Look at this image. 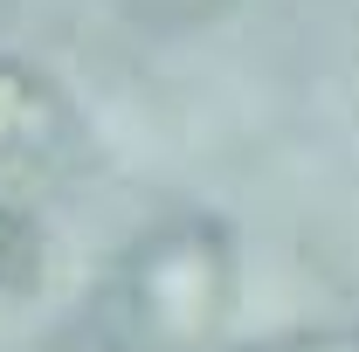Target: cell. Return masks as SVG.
<instances>
[{
  "mask_svg": "<svg viewBox=\"0 0 359 352\" xmlns=\"http://www.w3.org/2000/svg\"><path fill=\"white\" fill-rule=\"evenodd\" d=\"M138 290H145V318L166 332V339H194L222 318V242L208 228H180L166 235L145 269H138Z\"/></svg>",
  "mask_w": 359,
  "mask_h": 352,
  "instance_id": "obj_1",
  "label": "cell"
},
{
  "mask_svg": "<svg viewBox=\"0 0 359 352\" xmlns=\"http://www.w3.org/2000/svg\"><path fill=\"white\" fill-rule=\"evenodd\" d=\"M42 125H48V90H42V76L21 69V62H0V152L42 138Z\"/></svg>",
  "mask_w": 359,
  "mask_h": 352,
  "instance_id": "obj_2",
  "label": "cell"
},
{
  "mask_svg": "<svg viewBox=\"0 0 359 352\" xmlns=\"http://www.w3.org/2000/svg\"><path fill=\"white\" fill-rule=\"evenodd\" d=\"M42 276V235L21 208H0V290H28Z\"/></svg>",
  "mask_w": 359,
  "mask_h": 352,
  "instance_id": "obj_3",
  "label": "cell"
}]
</instances>
